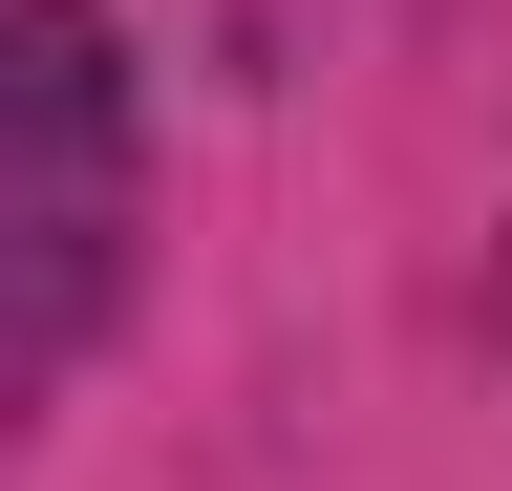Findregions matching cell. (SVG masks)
Returning <instances> with one entry per match:
<instances>
[{
    "instance_id": "1",
    "label": "cell",
    "mask_w": 512,
    "mask_h": 491,
    "mask_svg": "<svg viewBox=\"0 0 512 491\" xmlns=\"http://www.w3.org/2000/svg\"><path fill=\"white\" fill-rule=\"evenodd\" d=\"M150 257V86H128L107 0H0V406L128 321Z\"/></svg>"
}]
</instances>
